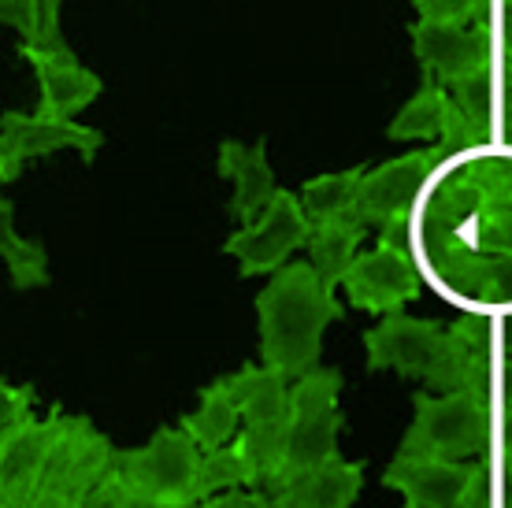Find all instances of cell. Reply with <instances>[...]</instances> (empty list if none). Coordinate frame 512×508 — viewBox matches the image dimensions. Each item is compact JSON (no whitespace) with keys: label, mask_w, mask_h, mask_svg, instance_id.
I'll list each match as a JSON object with an SVG mask.
<instances>
[{"label":"cell","mask_w":512,"mask_h":508,"mask_svg":"<svg viewBox=\"0 0 512 508\" xmlns=\"http://www.w3.org/2000/svg\"><path fill=\"white\" fill-rule=\"evenodd\" d=\"M101 145V130L82 127L75 119L71 123H52V119H38V115L4 112L0 115V182L12 186L30 160L52 156L60 149H78L82 160L93 164Z\"/></svg>","instance_id":"cell-12"},{"label":"cell","mask_w":512,"mask_h":508,"mask_svg":"<svg viewBox=\"0 0 512 508\" xmlns=\"http://www.w3.org/2000/svg\"><path fill=\"white\" fill-rule=\"evenodd\" d=\"M457 508H494V471L487 460L472 464L468 471V483H464L461 505Z\"/></svg>","instance_id":"cell-30"},{"label":"cell","mask_w":512,"mask_h":508,"mask_svg":"<svg viewBox=\"0 0 512 508\" xmlns=\"http://www.w3.org/2000/svg\"><path fill=\"white\" fill-rule=\"evenodd\" d=\"M238 401V416L245 431L238 434L253 471V490L268 494L282 479V457H286V434H290V382L268 371L264 364H245L234 375H223Z\"/></svg>","instance_id":"cell-4"},{"label":"cell","mask_w":512,"mask_h":508,"mask_svg":"<svg viewBox=\"0 0 512 508\" xmlns=\"http://www.w3.org/2000/svg\"><path fill=\"white\" fill-rule=\"evenodd\" d=\"M364 234H368V227L364 223H357L353 216H338V219H327V223H316V227L308 230V264H312V271H316V279L327 286V290H334L338 282H342V275H346V267L353 264V256H357L360 242H364Z\"/></svg>","instance_id":"cell-19"},{"label":"cell","mask_w":512,"mask_h":508,"mask_svg":"<svg viewBox=\"0 0 512 508\" xmlns=\"http://www.w3.org/2000/svg\"><path fill=\"white\" fill-rule=\"evenodd\" d=\"M197 464L201 449L179 427H160L138 449H116V471L127 483L134 508H193Z\"/></svg>","instance_id":"cell-6"},{"label":"cell","mask_w":512,"mask_h":508,"mask_svg":"<svg viewBox=\"0 0 512 508\" xmlns=\"http://www.w3.org/2000/svg\"><path fill=\"white\" fill-rule=\"evenodd\" d=\"M193 508H268V497L260 494V490L242 486V490H223V494L208 497V501H201V505Z\"/></svg>","instance_id":"cell-33"},{"label":"cell","mask_w":512,"mask_h":508,"mask_svg":"<svg viewBox=\"0 0 512 508\" xmlns=\"http://www.w3.org/2000/svg\"><path fill=\"white\" fill-rule=\"evenodd\" d=\"M446 160L442 145H427V149H412V153L397 156L390 164L364 171L353 197L349 216L364 223V227H383L386 219L397 212H412V204L427 186V178L435 175V167Z\"/></svg>","instance_id":"cell-11"},{"label":"cell","mask_w":512,"mask_h":508,"mask_svg":"<svg viewBox=\"0 0 512 508\" xmlns=\"http://www.w3.org/2000/svg\"><path fill=\"white\" fill-rule=\"evenodd\" d=\"M253 490V471H249V457H245L242 438L234 434V442L219 445L212 453H201L197 464V505L208 497L223 494V490Z\"/></svg>","instance_id":"cell-23"},{"label":"cell","mask_w":512,"mask_h":508,"mask_svg":"<svg viewBox=\"0 0 512 508\" xmlns=\"http://www.w3.org/2000/svg\"><path fill=\"white\" fill-rule=\"evenodd\" d=\"M0 23L19 30L23 45H34V38H38V8H34V0H0Z\"/></svg>","instance_id":"cell-29"},{"label":"cell","mask_w":512,"mask_h":508,"mask_svg":"<svg viewBox=\"0 0 512 508\" xmlns=\"http://www.w3.org/2000/svg\"><path fill=\"white\" fill-rule=\"evenodd\" d=\"M446 101H449L446 89L438 86V82H431V78H423V86L416 89V97L394 115V123H390V130H386V138L390 141H409V138L438 141Z\"/></svg>","instance_id":"cell-24"},{"label":"cell","mask_w":512,"mask_h":508,"mask_svg":"<svg viewBox=\"0 0 512 508\" xmlns=\"http://www.w3.org/2000/svg\"><path fill=\"white\" fill-rule=\"evenodd\" d=\"M238 423H242V416H238V401H234L231 386H227V379H216L201 390V408L179 420V431L201 453H212L219 445L234 442Z\"/></svg>","instance_id":"cell-20"},{"label":"cell","mask_w":512,"mask_h":508,"mask_svg":"<svg viewBox=\"0 0 512 508\" xmlns=\"http://www.w3.org/2000/svg\"><path fill=\"white\" fill-rule=\"evenodd\" d=\"M412 260L420 279L457 308L509 301L512 201L509 156L446 153L412 204Z\"/></svg>","instance_id":"cell-1"},{"label":"cell","mask_w":512,"mask_h":508,"mask_svg":"<svg viewBox=\"0 0 512 508\" xmlns=\"http://www.w3.org/2000/svg\"><path fill=\"white\" fill-rule=\"evenodd\" d=\"M368 371H397L405 379H420L431 394L457 390H487L494 379V353L472 349L446 331L438 319L390 312L379 327L364 334Z\"/></svg>","instance_id":"cell-3"},{"label":"cell","mask_w":512,"mask_h":508,"mask_svg":"<svg viewBox=\"0 0 512 508\" xmlns=\"http://www.w3.org/2000/svg\"><path fill=\"white\" fill-rule=\"evenodd\" d=\"M60 4L64 0H34V8H38V38H34V49H60V45H67L64 34H60Z\"/></svg>","instance_id":"cell-32"},{"label":"cell","mask_w":512,"mask_h":508,"mask_svg":"<svg viewBox=\"0 0 512 508\" xmlns=\"http://www.w3.org/2000/svg\"><path fill=\"white\" fill-rule=\"evenodd\" d=\"M0 508H8V505H0Z\"/></svg>","instance_id":"cell-34"},{"label":"cell","mask_w":512,"mask_h":508,"mask_svg":"<svg viewBox=\"0 0 512 508\" xmlns=\"http://www.w3.org/2000/svg\"><path fill=\"white\" fill-rule=\"evenodd\" d=\"M346 290L349 305L372 316H390V312H405L409 301L423 293V279L416 271V260L397 256L390 249L375 245L372 253H357L346 275L338 282Z\"/></svg>","instance_id":"cell-13"},{"label":"cell","mask_w":512,"mask_h":508,"mask_svg":"<svg viewBox=\"0 0 512 508\" xmlns=\"http://www.w3.org/2000/svg\"><path fill=\"white\" fill-rule=\"evenodd\" d=\"M420 23L442 26H472L479 19H490V0H412Z\"/></svg>","instance_id":"cell-25"},{"label":"cell","mask_w":512,"mask_h":508,"mask_svg":"<svg viewBox=\"0 0 512 508\" xmlns=\"http://www.w3.org/2000/svg\"><path fill=\"white\" fill-rule=\"evenodd\" d=\"M116 464V445L108 442L86 416H64L56 420V438L49 445L45 468L26 508H75L101 475Z\"/></svg>","instance_id":"cell-7"},{"label":"cell","mask_w":512,"mask_h":508,"mask_svg":"<svg viewBox=\"0 0 512 508\" xmlns=\"http://www.w3.org/2000/svg\"><path fill=\"white\" fill-rule=\"evenodd\" d=\"M364 171H368V164L346 167V171H334V175L308 178L305 186H301V193H297V204H301V212H305L308 227L327 223V219H338V216H349Z\"/></svg>","instance_id":"cell-21"},{"label":"cell","mask_w":512,"mask_h":508,"mask_svg":"<svg viewBox=\"0 0 512 508\" xmlns=\"http://www.w3.org/2000/svg\"><path fill=\"white\" fill-rule=\"evenodd\" d=\"M364 490V464L327 460L286 475L268 490V508H353Z\"/></svg>","instance_id":"cell-15"},{"label":"cell","mask_w":512,"mask_h":508,"mask_svg":"<svg viewBox=\"0 0 512 508\" xmlns=\"http://www.w3.org/2000/svg\"><path fill=\"white\" fill-rule=\"evenodd\" d=\"M0 260L12 271L19 290H41L49 286V256L41 242H26L15 234V204L0 197Z\"/></svg>","instance_id":"cell-22"},{"label":"cell","mask_w":512,"mask_h":508,"mask_svg":"<svg viewBox=\"0 0 512 508\" xmlns=\"http://www.w3.org/2000/svg\"><path fill=\"white\" fill-rule=\"evenodd\" d=\"M412 49L423 67V78L442 89L457 86L479 71H494V30L490 19L472 26H442V23H412Z\"/></svg>","instance_id":"cell-10"},{"label":"cell","mask_w":512,"mask_h":508,"mask_svg":"<svg viewBox=\"0 0 512 508\" xmlns=\"http://www.w3.org/2000/svg\"><path fill=\"white\" fill-rule=\"evenodd\" d=\"M412 427L401 442L405 457L427 460H472L490 449V408L487 390L457 394H412Z\"/></svg>","instance_id":"cell-5"},{"label":"cell","mask_w":512,"mask_h":508,"mask_svg":"<svg viewBox=\"0 0 512 508\" xmlns=\"http://www.w3.org/2000/svg\"><path fill=\"white\" fill-rule=\"evenodd\" d=\"M446 93H449V101L457 104L464 115L498 123V119H494V71H479V75L464 78V82H457V86H449Z\"/></svg>","instance_id":"cell-26"},{"label":"cell","mask_w":512,"mask_h":508,"mask_svg":"<svg viewBox=\"0 0 512 508\" xmlns=\"http://www.w3.org/2000/svg\"><path fill=\"white\" fill-rule=\"evenodd\" d=\"M308 219L297 204V193L290 190H275L271 193L268 208L245 223L242 230H234L223 253L238 256V271L242 279H253V275H268V271H279L297 249H305L308 242Z\"/></svg>","instance_id":"cell-9"},{"label":"cell","mask_w":512,"mask_h":508,"mask_svg":"<svg viewBox=\"0 0 512 508\" xmlns=\"http://www.w3.org/2000/svg\"><path fill=\"white\" fill-rule=\"evenodd\" d=\"M75 508H134V501H130V494H127V483H123V475L116 471V464L104 471L101 483L93 486Z\"/></svg>","instance_id":"cell-28"},{"label":"cell","mask_w":512,"mask_h":508,"mask_svg":"<svg viewBox=\"0 0 512 508\" xmlns=\"http://www.w3.org/2000/svg\"><path fill=\"white\" fill-rule=\"evenodd\" d=\"M342 371L312 368L286 390L290 397V434H286V457H282V479L305 468L338 460V434L346 427V416L338 408L342 394Z\"/></svg>","instance_id":"cell-8"},{"label":"cell","mask_w":512,"mask_h":508,"mask_svg":"<svg viewBox=\"0 0 512 508\" xmlns=\"http://www.w3.org/2000/svg\"><path fill=\"white\" fill-rule=\"evenodd\" d=\"M38 401L34 386H12V382L0 379V442L12 438L15 431H23L26 423L34 420L30 408Z\"/></svg>","instance_id":"cell-27"},{"label":"cell","mask_w":512,"mask_h":508,"mask_svg":"<svg viewBox=\"0 0 512 508\" xmlns=\"http://www.w3.org/2000/svg\"><path fill=\"white\" fill-rule=\"evenodd\" d=\"M379 249H390L397 256H409L416 249V238H412V212H397L379 227Z\"/></svg>","instance_id":"cell-31"},{"label":"cell","mask_w":512,"mask_h":508,"mask_svg":"<svg viewBox=\"0 0 512 508\" xmlns=\"http://www.w3.org/2000/svg\"><path fill=\"white\" fill-rule=\"evenodd\" d=\"M260 316V364L282 379H301L320 368L327 323L346 316L312 264H282L256 297Z\"/></svg>","instance_id":"cell-2"},{"label":"cell","mask_w":512,"mask_h":508,"mask_svg":"<svg viewBox=\"0 0 512 508\" xmlns=\"http://www.w3.org/2000/svg\"><path fill=\"white\" fill-rule=\"evenodd\" d=\"M216 171L234 182L231 216L238 219L242 227L253 223V219L268 208L271 193L279 190V186H275V171H271V164H268V141L264 138L253 141V145L223 141V145H219Z\"/></svg>","instance_id":"cell-18"},{"label":"cell","mask_w":512,"mask_h":508,"mask_svg":"<svg viewBox=\"0 0 512 508\" xmlns=\"http://www.w3.org/2000/svg\"><path fill=\"white\" fill-rule=\"evenodd\" d=\"M472 464L464 460H427L397 453L383 471V486L405 497L401 508H457Z\"/></svg>","instance_id":"cell-16"},{"label":"cell","mask_w":512,"mask_h":508,"mask_svg":"<svg viewBox=\"0 0 512 508\" xmlns=\"http://www.w3.org/2000/svg\"><path fill=\"white\" fill-rule=\"evenodd\" d=\"M19 56L38 71L41 97H38V119H52V123H71L82 108H90L101 97L104 82L93 75L90 67L78 64V56L71 45L60 49H34L19 41Z\"/></svg>","instance_id":"cell-14"},{"label":"cell","mask_w":512,"mask_h":508,"mask_svg":"<svg viewBox=\"0 0 512 508\" xmlns=\"http://www.w3.org/2000/svg\"><path fill=\"white\" fill-rule=\"evenodd\" d=\"M56 420H60V405H52L45 420H30L23 431L0 442V505L26 508L56 438Z\"/></svg>","instance_id":"cell-17"}]
</instances>
